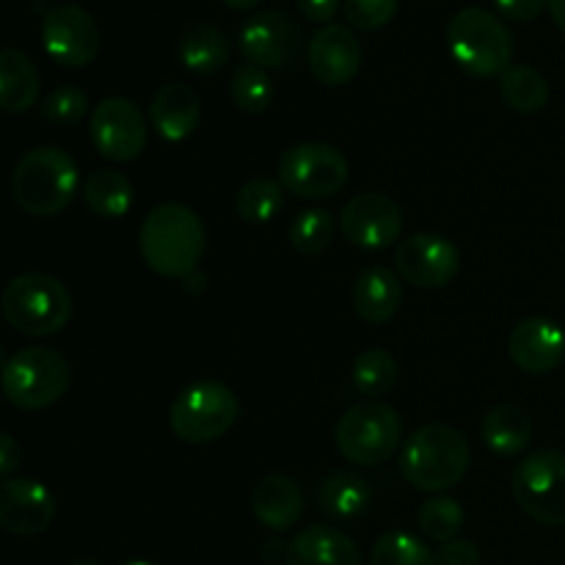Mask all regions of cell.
I'll return each instance as SVG.
<instances>
[{
  "label": "cell",
  "instance_id": "obj_1",
  "mask_svg": "<svg viewBox=\"0 0 565 565\" xmlns=\"http://www.w3.org/2000/svg\"><path fill=\"white\" fill-rule=\"evenodd\" d=\"M138 246L149 270L166 279H185L199 270L204 254V224L185 204H160L143 218Z\"/></svg>",
  "mask_w": 565,
  "mask_h": 565
},
{
  "label": "cell",
  "instance_id": "obj_2",
  "mask_svg": "<svg viewBox=\"0 0 565 565\" xmlns=\"http://www.w3.org/2000/svg\"><path fill=\"white\" fill-rule=\"evenodd\" d=\"M469 441L452 425H423L414 430L401 450V475L412 489L425 494H441L463 480L469 472Z\"/></svg>",
  "mask_w": 565,
  "mask_h": 565
},
{
  "label": "cell",
  "instance_id": "obj_3",
  "mask_svg": "<svg viewBox=\"0 0 565 565\" xmlns=\"http://www.w3.org/2000/svg\"><path fill=\"white\" fill-rule=\"evenodd\" d=\"M81 174L70 152L58 147H36L22 154L11 171V199L36 218L64 213L75 199Z\"/></svg>",
  "mask_w": 565,
  "mask_h": 565
},
{
  "label": "cell",
  "instance_id": "obj_4",
  "mask_svg": "<svg viewBox=\"0 0 565 565\" xmlns=\"http://www.w3.org/2000/svg\"><path fill=\"white\" fill-rule=\"evenodd\" d=\"M447 44L456 64L472 77H494L511 66L513 39L500 17L469 6L450 20Z\"/></svg>",
  "mask_w": 565,
  "mask_h": 565
},
{
  "label": "cell",
  "instance_id": "obj_5",
  "mask_svg": "<svg viewBox=\"0 0 565 565\" xmlns=\"http://www.w3.org/2000/svg\"><path fill=\"white\" fill-rule=\"evenodd\" d=\"M0 309L11 329L25 337H53L70 323L72 298L58 279L47 274H22L6 285Z\"/></svg>",
  "mask_w": 565,
  "mask_h": 565
},
{
  "label": "cell",
  "instance_id": "obj_6",
  "mask_svg": "<svg viewBox=\"0 0 565 565\" xmlns=\"http://www.w3.org/2000/svg\"><path fill=\"white\" fill-rule=\"evenodd\" d=\"M241 417V401L221 381H199L185 386L169 408V425L188 445H210L230 434Z\"/></svg>",
  "mask_w": 565,
  "mask_h": 565
},
{
  "label": "cell",
  "instance_id": "obj_7",
  "mask_svg": "<svg viewBox=\"0 0 565 565\" xmlns=\"http://www.w3.org/2000/svg\"><path fill=\"white\" fill-rule=\"evenodd\" d=\"M70 362L50 348H22L3 367V395L20 412H42L70 390Z\"/></svg>",
  "mask_w": 565,
  "mask_h": 565
},
{
  "label": "cell",
  "instance_id": "obj_8",
  "mask_svg": "<svg viewBox=\"0 0 565 565\" xmlns=\"http://www.w3.org/2000/svg\"><path fill=\"white\" fill-rule=\"evenodd\" d=\"M334 441L345 461L356 467H379L403 445V423L386 403H359L340 417Z\"/></svg>",
  "mask_w": 565,
  "mask_h": 565
},
{
  "label": "cell",
  "instance_id": "obj_9",
  "mask_svg": "<svg viewBox=\"0 0 565 565\" xmlns=\"http://www.w3.org/2000/svg\"><path fill=\"white\" fill-rule=\"evenodd\" d=\"M513 500L524 516L544 527H565V456L557 450L530 452L511 480Z\"/></svg>",
  "mask_w": 565,
  "mask_h": 565
},
{
  "label": "cell",
  "instance_id": "obj_10",
  "mask_svg": "<svg viewBox=\"0 0 565 565\" xmlns=\"http://www.w3.org/2000/svg\"><path fill=\"white\" fill-rule=\"evenodd\" d=\"M348 158L331 143H296L279 160L281 188L298 199L334 196L348 182Z\"/></svg>",
  "mask_w": 565,
  "mask_h": 565
},
{
  "label": "cell",
  "instance_id": "obj_11",
  "mask_svg": "<svg viewBox=\"0 0 565 565\" xmlns=\"http://www.w3.org/2000/svg\"><path fill=\"white\" fill-rule=\"evenodd\" d=\"M88 136L103 158L114 163H130L147 149L149 127L136 103L125 97H108L92 110Z\"/></svg>",
  "mask_w": 565,
  "mask_h": 565
},
{
  "label": "cell",
  "instance_id": "obj_12",
  "mask_svg": "<svg viewBox=\"0 0 565 565\" xmlns=\"http://www.w3.org/2000/svg\"><path fill=\"white\" fill-rule=\"evenodd\" d=\"M97 20L81 6H55L42 20V47L66 70L88 66L99 53Z\"/></svg>",
  "mask_w": 565,
  "mask_h": 565
},
{
  "label": "cell",
  "instance_id": "obj_13",
  "mask_svg": "<svg viewBox=\"0 0 565 565\" xmlns=\"http://www.w3.org/2000/svg\"><path fill=\"white\" fill-rule=\"evenodd\" d=\"M395 263L397 274L408 285L436 290V287H447L458 276V270H461V252L447 237L419 232V235L406 237L397 246Z\"/></svg>",
  "mask_w": 565,
  "mask_h": 565
},
{
  "label": "cell",
  "instance_id": "obj_14",
  "mask_svg": "<svg viewBox=\"0 0 565 565\" xmlns=\"http://www.w3.org/2000/svg\"><path fill=\"white\" fill-rule=\"evenodd\" d=\"M340 226L345 241H351L353 246L381 252L401 237V204L384 193H359L342 207Z\"/></svg>",
  "mask_w": 565,
  "mask_h": 565
},
{
  "label": "cell",
  "instance_id": "obj_15",
  "mask_svg": "<svg viewBox=\"0 0 565 565\" xmlns=\"http://www.w3.org/2000/svg\"><path fill=\"white\" fill-rule=\"evenodd\" d=\"M301 50V28L281 11H259L241 28V53L248 64L281 70Z\"/></svg>",
  "mask_w": 565,
  "mask_h": 565
},
{
  "label": "cell",
  "instance_id": "obj_16",
  "mask_svg": "<svg viewBox=\"0 0 565 565\" xmlns=\"http://www.w3.org/2000/svg\"><path fill=\"white\" fill-rule=\"evenodd\" d=\"M55 497L33 478H9L0 486V527L17 539H36L53 524Z\"/></svg>",
  "mask_w": 565,
  "mask_h": 565
},
{
  "label": "cell",
  "instance_id": "obj_17",
  "mask_svg": "<svg viewBox=\"0 0 565 565\" xmlns=\"http://www.w3.org/2000/svg\"><path fill=\"white\" fill-rule=\"evenodd\" d=\"M309 70L323 86H345L362 70V44L345 25H326L309 39Z\"/></svg>",
  "mask_w": 565,
  "mask_h": 565
},
{
  "label": "cell",
  "instance_id": "obj_18",
  "mask_svg": "<svg viewBox=\"0 0 565 565\" xmlns=\"http://www.w3.org/2000/svg\"><path fill=\"white\" fill-rule=\"evenodd\" d=\"M513 364L530 375H546L563 362L565 331L550 318H527L508 337Z\"/></svg>",
  "mask_w": 565,
  "mask_h": 565
},
{
  "label": "cell",
  "instance_id": "obj_19",
  "mask_svg": "<svg viewBox=\"0 0 565 565\" xmlns=\"http://www.w3.org/2000/svg\"><path fill=\"white\" fill-rule=\"evenodd\" d=\"M149 119H152L154 132L163 141L180 143L193 136L202 119V103L199 94L185 83H166L154 92L152 105H149Z\"/></svg>",
  "mask_w": 565,
  "mask_h": 565
},
{
  "label": "cell",
  "instance_id": "obj_20",
  "mask_svg": "<svg viewBox=\"0 0 565 565\" xmlns=\"http://www.w3.org/2000/svg\"><path fill=\"white\" fill-rule=\"evenodd\" d=\"M252 511L263 527L285 533L298 524L303 513V491L287 475H265L252 494Z\"/></svg>",
  "mask_w": 565,
  "mask_h": 565
},
{
  "label": "cell",
  "instance_id": "obj_21",
  "mask_svg": "<svg viewBox=\"0 0 565 565\" xmlns=\"http://www.w3.org/2000/svg\"><path fill=\"white\" fill-rule=\"evenodd\" d=\"M287 565H362V555L351 535L331 524H315L290 541Z\"/></svg>",
  "mask_w": 565,
  "mask_h": 565
},
{
  "label": "cell",
  "instance_id": "obj_22",
  "mask_svg": "<svg viewBox=\"0 0 565 565\" xmlns=\"http://www.w3.org/2000/svg\"><path fill=\"white\" fill-rule=\"evenodd\" d=\"M353 309L370 326L390 323L403 301V287L395 270L384 265H370L353 281Z\"/></svg>",
  "mask_w": 565,
  "mask_h": 565
},
{
  "label": "cell",
  "instance_id": "obj_23",
  "mask_svg": "<svg viewBox=\"0 0 565 565\" xmlns=\"http://www.w3.org/2000/svg\"><path fill=\"white\" fill-rule=\"evenodd\" d=\"M480 436L486 447L500 458H513L524 452L533 439V419L516 403H502L491 408L480 423Z\"/></svg>",
  "mask_w": 565,
  "mask_h": 565
},
{
  "label": "cell",
  "instance_id": "obj_24",
  "mask_svg": "<svg viewBox=\"0 0 565 565\" xmlns=\"http://www.w3.org/2000/svg\"><path fill=\"white\" fill-rule=\"evenodd\" d=\"M42 81L39 70L22 50L6 47L0 53V105L6 114H25L36 105Z\"/></svg>",
  "mask_w": 565,
  "mask_h": 565
},
{
  "label": "cell",
  "instance_id": "obj_25",
  "mask_svg": "<svg viewBox=\"0 0 565 565\" xmlns=\"http://www.w3.org/2000/svg\"><path fill=\"white\" fill-rule=\"evenodd\" d=\"M370 502H373V489L362 475L337 472L318 486V511L337 522L359 519L367 511Z\"/></svg>",
  "mask_w": 565,
  "mask_h": 565
},
{
  "label": "cell",
  "instance_id": "obj_26",
  "mask_svg": "<svg viewBox=\"0 0 565 565\" xmlns=\"http://www.w3.org/2000/svg\"><path fill=\"white\" fill-rule=\"evenodd\" d=\"M136 188L121 171L103 169L94 171L83 185V202L99 218H125L132 210Z\"/></svg>",
  "mask_w": 565,
  "mask_h": 565
},
{
  "label": "cell",
  "instance_id": "obj_27",
  "mask_svg": "<svg viewBox=\"0 0 565 565\" xmlns=\"http://www.w3.org/2000/svg\"><path fill=\"white\" fill-rule=\"evenodd\" d=\"M550 81L544 77V72L530 64L508 66L500 75L502 103L516 110V114H541L550 103Z\"/></svg>",
  "mask_w": 565,
  "mask_h": 565
},
{
  "label": "cell",
  "instance_id": "obj_28",
  "mask_svg": "<svg viewBox=\"0 0 565 565\" xmlns=\"http://www.w3.org/2000/svg\"><path fill=\"white\" fill-rule=\"evenodd\" d=\"M177 53L185 70L196 72V75H213L230 58V42H226L224 31L215 25H193L182 33Z\"/></svg>",
  "mask_w": 565,
  "mask_h": 565
},
{
  "label": "cell",
  "instance_id": "obj_29",
  "mask_svg": "<svg viewBox=\"0 0 565 565\" xmlns=\"http://www.w3.org/2000/svg\"><path fill=\"white\" fill-rule=\"evenodd\" d=\"M401 375V364L384 348H367L353 359L351 367V384L367 401H379V397L390 395Z\"/></svg>",
  "mask_w": 565,
  "mask_h": 565
},
{
  "label": "cell",
  "instance_id": "obj_30",
  "mask_svg": "<svg viewBox=\"0 0 565 565\" xmlns=\"http://www.w3.org/2000/svg\"><path fill=\"white\" fill-rule=\"evenodd\" d=\"M285 207V188L270 177H254L237 191L235 210L246 224H268Z\"/></svg>",
  "mask_w": 565,
  "mask_h": 565
},
{
  "label": "cell",
  "instance_id": "obj_31",
  "mask_svg": "<svg viewBox=\"0 0 565 565\" xmlns=\"http://www.w3.org/2000/svg\"><path fill=\"white\" fill-rule=\"evenodd\" d=\"M230 97L243 114H265L274 103V81L263 66H237L230 83Z\"/></svg>",
  "mask_w": 565,
  "mask_h": 565
},
{
  "label": "cell",
  "instance_id": "obj_32",
  "mask_svg": "<svg viewBox=\"0 0 565 565\" xmlns=\"http://www.w3.org/2000/svg\"><path fill=\"white\" fill-rule=\"evenodd\" d=\"M417 524L423 530L425 539L436 541V544H447L458 535L463 524V508L456 497L436 494L423 502L417 513Z\"/></svg>",
  "mask_w": 565,
  "mask_h": 565
},
{
  "label": "cell",
  "instance_id": "obj_33",
  "mask_svg": "<svg viewBox=\"0 0 565 565\" xmlns=\"http://www.w3.org/2000/svg\"><path fill=\"white\" fill-rule=\"evenodd\" d=\"M334 241V215L323 207H309L298 213L290 224V243L296 252L323 254Z\"/></svg>",
  "mask_w": 565,
  "mask_h": 565
},
{
  "label": "cell",
  "instance_id": "obj_34",
  "mask_svg": "<svg viewBox=\"0 0 565 565\" xmlns=\"http://www.w3.org/2000/svg\"><path fill=\"white\" fill-rule=\"evenodd\" d=\"M370 565H436V555L408 533H386L375 541Z\"/></svg>",
  "mask_w": 565,
  "mask_h": 565
},
{
  "label": "cell",
  "instance_id": "obj_35",
  "mask_svg": "<svg viewBox=\"0 0 565 565\" xmlns=\"http://www.w3.org/2000/svg\"><path fill=\"white\" fill-rule=\"evenodd\" d=\"M88 114V94L77 86H55L53 92L44 97L42 116L55 127H72Z\"/></svg>",
  "mask_w": 565,
  "mask_h": 565
},
{
  "label": "cell",
  "instance_id": "obj_36",
  "mask_svg": "<svg viewBox=\"0 0 565 565\" xmlns=\"http://www.w3.org/2000/svg\"><path fill=\"white\" fill-rule=\"evenodd\" d=\"M345 20L356 31H379L397 14V0H345Z\"/></svg>",
  "mask_w": 565,
  "mask_h": 565
},
{
  "label": "cell",
  "instance_id": "obj_37",
  "mask_svg": "<svg viewBox=\"0 0 565 565\" xmlns=\"http://www.w3.org/2000/svg\"><path fill=\"white\" fill-rule=\"evenodd\" d=\"M436 565H480V552L472 541L452 539L436 552Z\"/></svg>",
  "mask_w": 565,
  "mask_h": 565
},
{
  "label": "cell",
  "instance_id": "obj_38",
  "mask_svg": "<svg viewBox=\"0 0 565 565\" xmlns=\"http://www.w3.org/2000/svg\"><path fill=\"white\" fill-rule=\"evenodd\" d=\"M502 17L513 22L539 20L544 9H550V0H494Z\"/></svg>",
  "mask_w": 565,
  "mask_h": 565
},
{
  "label": "cell",
  "instance_id": "obj_39",
  "mask_svg": "<svg viewBox=\"0 0 565 565\" xmlns=\"http://www.w3.org/2000/svg\"><path fill=\"white\" fill-rule=\"evenodd\" d=\"M301 14L312 22H331L340 11V0H296Z\"/></svg>",
  "mask_w": 565,
  "mask_h": 565
},
{
  "label": "cell",
  "instance_id": "obj_40",
  "mask_svg": "<svg viewBox=\"0 0 565 565\" xmlns=\"http://www.w3.org/2000/svg\"><path fill=\"white\" fill-rule=\"evenodd\" d=\"M20 461H22V450L17 447L14 436L9 434L0 436V475L9 480L11 475H14V469L20 467Z\"/></svg>",
  "mask_w": 565,
  "mask_h": 565
},
{
  "label": "cell",
  "instance_id": "obj_41",
  "mask_svg": "<svg viewBox=\"0 0 565 565\" xmlns=\"http://www.w3.org/2000/svg\"><path fill=\"white\" fill-rule=\"evenodd\" d=\"M550 14L555 25L565 33V0H550Z\"/></svg>",
  "mask_w": 565,
  "mask_h": 565
},
{
  "label": "cell",
  "instance_id": "obj_42",
  "mask_svg": "<svg viewBox=\"0 0 565 565\" xmlns=\"http://www.w3.org/2000/svg\"><path fill=\"white\" fill-rule=\"evenodd\" d=\"M263 555L270 557V561H279V555H285V561H287V550L279 544V541H265Z\"/></svg>",
  "mask_w": 565,
  "mask_h": 565
},
{
  "label": "cell",
  "instance_id": "obj_43",
  "mask_svg": "<svg viewBox=\"0 0 565 565\" xmlns=\"http://www.w3.org/2000/svg\"><path fill=\"white\" fill-rule=\"evenodd\" d=\"M182 281H185L188 290H191V292H202L204 290V281H207V279H204L202 270H193V274H188Z\"/></svg>",
  "mask_w": 565,
  "mask_h": 565
},
{
  "label": "cell",
  "instance_id": "obj_44",
  "mask_svg": "<svg viewBox=\"0 0 565 565\" xmlns=\"http://www.w3.org/2000/svg\"><path fill=\"white\" fill-rule=\"evenodd\" d=\"M221 3H224L226 9L246 11V9H254V6H259V3H263V0H221Z\"/></svg>",
  "mask_w": 565,
  "mask_h": 565
},
{
  "label": "cell",
  "instance_id": "obj_45",
  "mask_svg": "<svg viewBox=\"0 0 565 565\" xmlns=\"http://www.w3.org/2000/svg\"><path fill=\"white\" fill-rule=\"evenodd\" d=\"M70 565H103V563H97V561H75V563H70Z\"/></svg>",
  "mask_w": 565,
  "mask_h": 565
},
{
  "label": "cell",
  "instance_id": "obj_46",
  "mask_svg": "<svg viewBox=\"0 0 565 565\" xmlns=\"http://www.w3.org/2000/svg\"><path fill=\"white\" fill-rule=\"evenodd\" d=\"M127 565H158V563H149V561H132V563H127Z\"/></svg>",
  "mask_w": 565,
  "mask_h": 565
}]
</instances>
